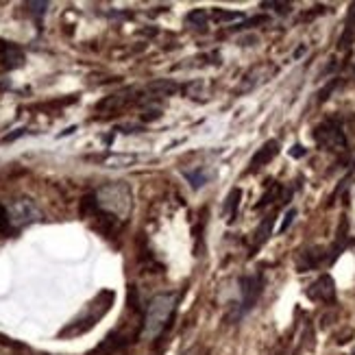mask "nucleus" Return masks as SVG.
I'll return each instance as SVG.
<instances>
[{"instance_id": "obj_1", "label": "nucleus", "mask_w": 355, "mask_h": 355, "mask_svg": "<svg viewBox=\"0 0 355 355\" xmlns=\"http://www.w3.org/2000/svg\"><path fill=\"white\" fill-rule=\"evenodd\" d=\"M94 201L101 214L116 218L118 223H127L133 212V192L125 181L105 183L94 192Z\"/></svg>"}, {"instance_id": "obj_2", "label": "nucleus", "mask_w": 355, "mask_h": 355, "mask_svg": "<svg viewBox=\"0 0 355 355\" xmlns=\"http://www.w3.org/2000/svg\"><path fill=\"white\" fill-rule=\"evenodd\" d=\"M176 310V294L174 292H161L151 298L144 321H142V338L144 340H155L166 327L170 325Z\"/></svg>"}, {"instance_id": "obj_3", "label": "nucleus", "mask_w": 355, "mask_h": 355, "mask_svg": "<svg viewBox=\"0 0 355 355\" xmlns=\"http://www.w3.org/2000/svg\"><path fill=\"white\" fill-rule=\"evenodd\" d=\"M116 301V294L112 290H103L94 296V301L85 305L83 314H79V316L68 323L63 329L59 332V338H77V336H83L88 334L92 327H97V323L105 316V314L112 310Z\"/></svg>"}, {"instance_id": "obj_4", "label": "nucleus", "mask_w": 355, "mask_h": 355, "mask_svg": "<svg viewBox=\"0 0 355 355\" xmlns=\"http://www.w3.org/2000/svg\"><path fill=\"white\" fill-rule=\"evenodd\" d=\"M0 210H3V214H5L9 231H18V229H24V227L42 221V212H39L37 205L26 196L11 199V201L3 203L0 205Z\"/></svg>"}, {"instance_id": "obj_5", "label": "nucleus", "mask_w": 355, "mask_h": 355, "mask_svg": "<svg viewBox=\"0 0 355 355\" xmlns=\"http://www.w3.org/2000/svg\"><path fill=\"white\" fill-rule=\"evenodd\" d=\"M314 140H316L323 151L340 153L347 148V135L338 120H325L323 125H318L314 129Z\"/></svg>"}, {"instance_id": "obj_6", "label": "nucleus", "mask_w": 355, "mask_h": 355, "mask_svg": "<svg viewBox=\"0 0 355 355\" xmlns=\"http://www.w3.org/2000/svg\"><path fill=\"white\" fill-rule=\"evenodd\" d=\"M264 290V277L262 275H249L240 279V307H238V316H244L247 312L255 307Z\"/></svg>"}, {"instance_id": "obj_7", "label": "nucleus", "mask_w": 355, "mask_h": 355, "mask_svg": "<svg viewBox=\"0 0 355 355\" xmlns=\"http://www.w3.org/2000/svg\"><path fill=\"white\" fill-rule=\"evenodd\" d=\"M307 296L312 298V301H318V303H334L336 301V283H334V279L329 275H321L307 288Z\"/></svg>"}, {"instance_id": "obj_8", "label": "nucleus", "mask_w": 355, "mask_h": 355, "mask_svg": "<svg viewBox=\"0 0 355 355\" xmlns=\"http://www.w3.org/2000/svg\"><path fill=\"white\" fill-rule=\"evenodd\" d=\"M24 63V50L11 42H0V65L3 70H16Z\"/></svg>"}, {"instance_id": "obj_9", "label": "nucleus", "mask_w": 355, "mask_h": 355, "mask_svg": "<svg viewBox=\"0 0 355 355\" xmlns=\"http://www.w3.org/2000/svg\"><path fill=\"white\" fill-rule=\"evenodd\" d=\"M323 262H329V255H327L325 249L321 247H312V249H305L301 255L296 259V270L298 272H305V270H312L321 266Z\"/></svg>"}, {"instance_id": "obj_10", "label": "nucleus", "mask_w": 355, "mask_h": 355, "mask_svg": "<svg viewBox=\"0 0 355 355\" xmlns=\"http://www.w3.org/2000/svg\"><path fill=\"white\" fill-rule=\"evenodd\" d=\"M277 153H279V142H277V140H268V142L253 155L249 172H255V170H259L262 166H266V163H270L272 159L277 157Z\"/></svg>"}, {"instance_id": "obj_11", "label": "nucleus", "mask_w": 355, "mask_h": 355, "mask_svg": "<svg viewBox=\"0 0 355 355\" xmlns=\"http://www.w3.org/2000/svg\"><path fill=\"white\" fill-rule=\"evenodd\" d=\"M240 199H242V190L240 187H234L229 192V196L225 199V205H223V218L225 223L231 225L238 218V207H240Z\"/></svg>"}, {"instance_id": "obj_12", "label": "nucleus", "mask_w": 355, "mask_h": 355, "mask_svg": "<svg viewBox=\"0 0 355 355\" xmlns=\"http://www.w3.org/2000/svg\"><path fill=\"white\" fill-rule=\"evenodd\" d=\"M275 214H268L262 223H259V227H257V231H255V240H253V251L255 249H259L262 247V244L272 236V227H275Z\"/></svg>"}, {"instance_id": "obj_13", "label": "nucleus", "mask_w": 355, "mask_h": 355, "mask_svg": "<svg viewBox=\"0 0 355 355\" xmlns=\"http://www.w3.org/2000/svg\"><path fill=\"white\" fill-rule=\"evenodd\" d=\"M183 176L190 181L192 190H199L201 185H205V183L212 181L214 170H205L203 166H199V168H194V170H183Z\"/></svg>"}, {"instance_id": "obj_14", "label": "nucleus", "mask_w": 355, "mask_h": 355, "mask_svg": "<svg viewBox=\"0 0 355 355\" xmlns=\"http://www.w3.org/2000/svg\"><path fill=\"white\" fill-rule=\"evenodd\" d=\"M176 90H179V85L166 79L153 81V83L148 85V94H153V97H172V94H176Z\"/></svg>"}, {"instance_id": "obj_15", "label": "nucleus", "mask_w": 355, "mask_h": 355, "mask_svg": "<svg viewBox=\"0 0 355 355\" xmlns=\"http://www.w3.org/2000/svg\"><path fill=\"white\" fill-rule=\"evenodd\" d=\"M353 33H355V3L351 5L349 9V16H347V29L343 33V37H340V48L347 50L353 42Z\"/></svg>"}, {"instance_id": "obj_16", "label": "nucleus", "mask_w": 355, "mask_h": 355, "mask_svg": "<svg viewBox=\"0 0 355 355\" xmlns=\"http://www.w3.org/2000/svg\"><path fill=\"white\" fill-rule=\"evenodd\" d=\"M281 185L279 183H270L268 185V190L262 194V199H259V203L255 205V210H264V207H268V205L272 203V201H277L279 199V194H281Z\"/></svg>"}, {"instance_id": "obj_17", "label": "nucleus", "mask_w": 355, "mask_h": 355, "mask_svg": "<svg viewBox=\"0 0 355 355\" xmlns=\"http://www.w3.org/2000/svg\"><path fill=\"white\" fill-rule=\"evenodd\" d=\"M185 22L196 26V29H203V26L207 24V13H205L203 9H194V11H190L187 16H185Z\"/></svg>"}, {"instance_id": "obj_18", "label": "nucleus", "mask_w": 355, "mask_h": 355, "mask_svg": "<svg viewBox=\"0 0 355 355\" xmlns=\"http://www.w3.org/2000/svg\"><path fill=\"white\" fill-rule=\"evenodd\" d=\"M244 18L240 11H225V9H214V20L216 22H231V20H240Z\"/></svg>"}, {"instance_id": "obj_19", "label": "nucleus", "mask_w": 355, "mask_h": 355, "mask_svg": "<svg viewBox=\"0 0 355 355\" xmlns=\"http://www.w3.org/2000/svg\"><path fill=\"white\" fill-rule=\"evenodd\" d=\"M26 9H29V13H33V16L39 20L46 13L48 9V3H26Z\"/></svg>"}, {"instance_id": "obj_20", "label": "nucleus", "mask_w": 355, "mask_h": 355, "mask_svg": "<svg viewBox=\"0 0 355 355\" xmlns=\"http://www.w3.org/2000/svg\"><path fill=\"white\" fill-rule=\"evenodd\" d=\"M294 218H296V210H288V212H285L283 223H281V227H279V234H285V231H288V227L294 223Z\"/></svg>"}, {"instance_id": "obj_21", "label": "nucleus", "mask_w": 355, "mask_h": 355, "mask_svg": "<svg viewBox=\"0 0 355 355\" xmlns=\"http://www.w3.org/2000/svg\"><path fill=\"white\" fill-rule=\"evenodd\" d=\"M262 7H272V9L279 13V16H285V13L292 9L290 3H262Z\"/></svg>"}, {"instance_id": "obj_22", "label": "nucleus", "mask_w": 355, "mask_h": 355, "mask_svg": "<svg viewBox=\"0 0 355 355\" xmlns=\"http://www.w3.org/2000/svg\"><path fill=\"white\" fill-rule=\"evenodd\" d=\"M161 118V109H146L144 112V120H157Z\"/></svg>"}, {"instance_id": "obj_23", "label": "nucleus", "mask_w": 355, "mask_h": 355, "mask_svg": "<svg viewBox=\"0 0 355 355\" xmlns=\"http://www.w3.org/2000/svg\"><path fill=\"white\" fill-rule=\"evenodd\" d=\"M336 83H338V81H332V83L329 85H327L323 92H321V97H318V101L323 103V101H327V99H329V97H327V94H332L334 92V88H336Z\"/></svg>"}, {"instance_id": "obj_24", "label": "nucleus", "mask_w": 355, "mask_h": 355, "mask_svg": "<svg viewBox=\"0 0 355 355\" xmlns=\"http://www.w3.org/2000/svg\"><path fill=\"white\" fill-rule=\"evenodd\" d=\"M290 155H292V157H296V159H298V157H303V155H305V148H303L301 144H294V146L290 148Z\"/></svg>"}, {"instance_id": "obj_25", "label": "nucleus", "mask_w": 355, "mask_h": 355, "mask_svg": "<svg viewBox=\"0 0 355 355\" xmlns=\"http://www.w3.org/2000/svg\"><path fill=\"white\" fill-rule=\"evenodd\" d=\"M183 355H203V351H201V347H192L190 351H185Z\"/></svg>"}]
</instances>
